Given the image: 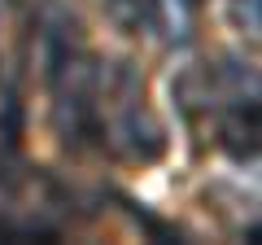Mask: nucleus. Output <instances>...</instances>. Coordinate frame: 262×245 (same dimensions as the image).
<instances>
[{"instance_id":"obj_1","label":"nucleus","mask_w":262,"mask_h":245,"mask_svg":"<svg viewBox=\"0 0 262 245\" xmlns=\"http://www.w3.org/2000/svg\"><path fill=\"white\" fill-rule=\"evenodd\" d=\"M114 13V22L127 31H162L166 27V9H162V0H105Z\"/></svg>"}]
</instances>
